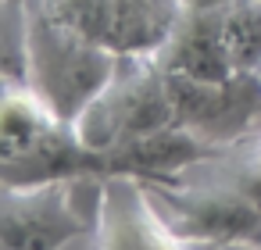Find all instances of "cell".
Returning a JSON list of instances; mask_svg holds the SVG:
<instances>
[{
  "label": "cell",
  "instance_id": "cell-1",
  "mask_svg": "<svg viewBox=\"0 0 261 250\" xmlns=\"http://www.w3.org/2000/svg\"><path fill=\"white\" fill-rule=\"evenodd\" d=\"M25 82L65 122H75L83 115V107L104 90L122 58L58 22L40 0H25Z\"/></svg>",
  "mask_w": 261,
  "mask_h": 250
},
{
  "label": "cell",
  "instance_id": "cell-2",
  "mask_svg": "<svg viewBox=\"0 0 261 250\" xmlns=\"http://www.w3.org/2000/svg\"><path fill=\"white\" fill-rule=\"evenodd\" d=\"M108 179H54L0 189V250H61L93 239L104 214Z\"/></svg>",
  "mask_w": 261,
  "mask_h": 250
},
{
  "label": "cell",
  "instance_id": "cell-3",
  "mask_svg": "<svg viewBox=\"0 0 261 250\" xmlns=\"http://www.w3.org/2000/svg\"><path fill=\"white\" fill-rule=\"evenodd\" d=\"M79 140L93 150H118L140 143L175 122L168 75L154 54H122L104 90L72 122Z\"/></svg>",
  "mask_w": 261,
  "mask_h": 250
},
{
  "label": "cell",
  "instance_id": "cell-4",
  "mask_svg": "<svg viewBox=\"0 0 261 250\" xmlns=\"http://www.w3.org/2000/svg\"><path fill=\"white\" fill-rule=\"evenodd\" d=\"M168 75L175 122L211 147L243 140L261 125V72H232L225 79Z\"/></svg>",
  "mask_w": 261,
  "mask_h": 250
},
{
  "label": "cell",
  "instance_id": "cell-5",
  "mask_svg": "<svg viewBox=\"0 0 261 250\" xmlns=\"http://www.w3.org/2000/svg\"><path fill=\"white\" fill-rule=\"evenodd\" d=\"M40 4L115 54H158L182 15V0H40Z\"/></svg>",
  "mask_w": 261,
  "mask_h": 250
},
{
  "label": "cell",
  "instance_id": "cell-6",
  "mask_svg": "<svg viewBox=\"0 0 261 250\" xmlns=\"http://www.w3.org/2000/svg\"><path fill=\"white\" fill-rule=\"evenodd\" d=\"M90 250H204L179 236L140 179H108L104 214Z\"/></svg>",
  "mask_w": 261,
  "mask_h": 250
},
{
  "label": "cell",
  "instance_id": "cell-7",
  "mask_svg": "<svg viewBox=\"0 0 261 250\" xmlns=\"http://www.w3.org/2000/svg\"><path fill=\"white\" fill-rule=\"evenodd\" d=\"M154 58L165 72L190 79L232 75L236 68L225 47V4H186Z\"/></svg>",
  "mask_w": 261,
  "mask_h": 250
},
{
  "label": "cell",
  "instance_id": "cell-8",
  "mask_svg": "<svg viewBox=\"0 0 261 250\" xmlns=\"http://www.w3.org/2000/svg\"><path fill=\"white\" fill-rule=\"evenodd\" d=\"M225 47L236 72H261V0L225 4Z\"/></svg>",
  "mask_w": 261,
  "mask_h": 250
},
{
  "label": "cell",
  "instance_id": "cell-9",
  "mask_svg": "<svg viewBox=\"0 0 261 250\" xmlns=\"http://www.w3.org/2000/svg\"><path fill=\"white\" fill-rule=\"evenodd\" d=\"M182 4H229V0H182Z\"/></svg>",
  "mask_w": 261,
  "mask_h": 250
},
{
  "label": "cell",
  "instance_id": "cell-10",
  "mask_svg": "<svg viewBox=\"0 0 261 250\" xmlns=\"http://www.w3.org/2000/svg\"><path fill=\"white\" fill-rule=\"evenodd\" d=\"M204 250H236V246H204Z\"/></svg>",
  "mask_w": 261,
  "mask_h": 250
}]
</instances>
